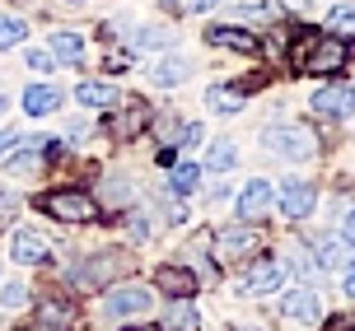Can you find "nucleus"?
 Wrapping results in <instances>:
<instances>
[{
    "label": "nucleus",
    "mask_w": 355,
    "mask_h": 331,
    "mask_svg": "<svg viewBox=\"0 0 355 331\" xmlns=\"http://www.w3.org/2000/svg\"><path fill=\"white\" fill-rule=\"evenodd\" d=\"M150 117H155V107L145 103V98H117V103L107 107V140H117V145H131L136 136L150 131Z\"/></svg>",
    "instance_id": "obj_5"
},
{
    "label": "nucleus",
    "mask_w": 355,
    "mask_h": 331,
    "mask_svg": "<svg viewBox=\"0 0 355 331\" xmlns=\"http://www.w3.org/2000/svg\"><path fill=\"white\" fill-rule=\"evenodd\" d=\"M117 98H122V93H117V84H107V80H85V84H75V103L89 107V112H107Z\"/></svg>",
    "instance_id": "obj_19"
},
{
    "label": "nucleus",
    "mask_w": 355,
    "mask_h": 331,
    "mask_svg": "<svg viewBox=\"0 0 355 331\" xmlns=\"http://www.w3.org/2000/svg\"><path fill=\"white\" fill-rule=\"evenodd\" d=\"M341 285H346V294L355 298V257H351V262H346V280H341Z\"/></svg>",
    "instance_id": "obj_42"
},
{
    "label": "nucleus",
    "mask_w": 355,
    "mask_h": 331,
    "mask_svg": "<svg viewBox=\"0 0 355 331\" xmlns=\"http://www.w3.org/2000/svg\"><path fill=\"white\" fill-rule=\"evenodd\" d=\"M230 196H234V182H220V187L211 192V206H220V201H230Z\"/></svg>",
    "instance_id": "obj_40"
},
{
    "label": "nucleus",
    "mask_w": 355,
    "mask_h": 331,
    "mask_svg": "<svg viewBox=\"0 0 355 331\" xmlns=\"http://www.w3.org/2000/svg\"><path fill=\"white\" fill-rule=\"evenodd\" d=\"M122 331H155V327H122Z\"/></svg>",
    "instance_id": "obj_46"
},
{
    "label": "nucleus",
    "mask_w": 355,
    "mask_h": 331,
    "mask_svg": "<svg viewBox=\"0 0 355 331\" xmlns=\"http://www.w3.org/2000/svg\"><path fill=\"white\" fill-rule=\"evenodd\" d=\"M346 247H351V243H346L341 233H313V238H309V252L318 257L322 271H346V262H351Z\"/></svg>",
    "instance_id": "obj_17"
},
{
    "label": "nucleus",
    "mask_w": 355,
    "mask_h": 331,
    "mask_svg": "<svg viewBox=\"0 0 355 331\" xmlns=\"http://www.w3.org/2000/svg\"><path fill=\"white\" fill-rule=\"evenodd\" d=\"M15 215H19V192H10V187H5V192H0V233L15 224Z\"/></svg>",
    "instance_id": "obj_34"
},
{
    "label": "nucleus",
    "mask_w": 355,
    "mask_h": 331,
    "mask_svg": "<svg viewBox=\"0 0 355 331\" xmlns=\"http://www.w3.org/2000/svg\"><path fill=\"white\" fill-rule=\"evenodd\" d=\"M5 112H10V103H5V98H0V117H5Z\"/></svg>",
    "instance_id": "obj_47"
},
{
    "label": "nucleus",
    "mask_w": 355,
    "mask_h": 331,
    "mask_svg": "<svg viewBox=\"0 0 355 331\" xmlns=\"http://www.w3.org/2000/svg\"><path fill=\"white\" fill-rule=\"evenodd\" d=\"M47 52H52L56 61H66V66H80V61H85V33H75V28H56Z\"/></svg>",
    "instance_id": "obj_22"
},
{
    "label": "nucleus",
    "mask_w": 355,
    "mask_h": 331,
    "mask_svg": "<svg viewBox=\"0 0 355 331\" xmlns=\"http://www.w3.org/2000/svg\"><path fill=\"white\" fill-rule=\"evenodd\" d=\"M182 117H173V112H155L150 117V131H155V140H159V150H173L178 154V136H182Z\"/></svg>",
    "instance_id": "obj_26"
},
{
    "label": "nucleus",
    "mask_w": 355,
    "mask_h": 331,
    "mask_svg": "<svg viewBox=\"0 0 355 331\" xmlns=\"http://www.w3.org/2000/svg\"><path fill=\"white\" fill-rule=\"evenodd\" d=\"M196 145H201V126L187 122V126H182V136H178V150H196Z\"/></svg>",
    "instance_id": "obj_36"
},
{
    "label": "nucleus",
    "mask_w": 355,
    "mask_h": 331,
    "mask_svg": "<svg viewBox=\"0 0 355 331\" xmlns=\"http://www.w3.org/2000/svg\"><path fill=\"white\" fill-rule=\"evenodd\" d=\"M201 187V163H192V159H178L173 163V173H168V182H164V192H173V196H187Z\"/></svg>",
    "instance_id": "obj_21"
},
{
    "label": "nucleus",
    "mask_w": 355,
    "mask_h": 331,
    "mask_svg": "<svg viewBox=\"0 0 355 331\" xmlns=\"http://www.w3.org/2000/svg\"><path fill=\"white\" fill-rule=\"evenodd\" d=\"M215 5H225V0H187V5H182V15H211Z\"/></svg>",
    "instance_id": "obj_37"
},
{
    "label": "nucleus",
    "mask_w": 355,
    "mask_h": 331,
    "mask_svg": "<svg viewBox=\"0 0 355 331\" xmlns=\"http://www.w3.org/2000/svg\"><path fill=\"white\" fill-rule=\"evenodd\" d=\"M126 224H131V238H136V243L155 238V220H150V210H131V215H126Z\"/></svg>",
    "instance_id": "obj_32"
},
{
    "label": "nucleus",
    "mask_w": 355,
    "mask_h": 331,
    "mask_svg": "<svg viewBox=\"0 0 355 331\" xmlns=\"http://www.w3.org/2000/svg\"><path fill=\"white\" fill-rule=\"evenodd\" d=\"M206 42H211L215 52H234V56H262V37L243 28V24H211L206 28Z\"/></svg>",
    "instance_id": "obj_11"
},
{
    "label": "nucleus",
    "mask_w": 355,
    "mask_h": 331,
    "mask_svg": "<svg viewBox=\"0 0 355 331\" xmlns=\"http://www.w3.org/2000/svg\"><path fill=\"white\" fill-rule=\"evenodd\" d=\"M131 66V52H107L103 56V70H126Z\"/></svg>",
    "instance_id": "obj_38"
},
{
    "label": "nucleus",
    "mask_w": 355,
    "mask_h": 331,
    "mask_svg": "<svg viewBox=\"0 0 355 331\" xmlns=\"http://www.w3.org/2000/svg\"><path fill=\"white\" fill-rule=\"evenodd\" d=\"M234 163H239V145H234V140H215L211 150H206V159H201V173L225 177Z\"/></svg>",
    "instance_id": "obj_25"
},
{
    "label": "nucleus",
    "mask_w": 355,
    "mask_h": 331,
    "mask_svg": "<svg viewBox=\"0 0 355 331\" xmlns=\"http://www.w3.org/2000/svg\"><path fill=\"white\" fill-rule=\"evenodd\" d=\"M10 257H15L19 266H42L47 257H52V243H47L37 229H19L15 243H10Z\"/></svg>",
    "instance_id": "obj_16"
},
{
    "label": "nucleus",
    "mask_w": 355,
    "mask_h": 331,
    "mask_svg": "<svg viewBox=\"0 0 355 331\" xmlns=\"http://www.w3.org/2000/svg\"><path fill=\"white\" fill-rule=\"evenodd\" d=\"M155 289H159L164 298H192L196 289H201V276H196L187 262H164L159 271H155Z\"/></svg>",
    "instance_id": "obj_12"
},
{
    "label": "nucleus",
    "mask_w": 355,
    "mask_h": 331,
    "mask_svg": "<svg viewBox=\"0 0 355 331\" xmlns=\"http://www.w3.org/2000/svg\"><path fill=\"white\" fill-rule=\"evenodd\" d=\"M98 206H112V210L131 206V182H126V177H112V182H103V201H98Z\"/></svg>",
    "instance_id": "obj_31"
},
{
    "label": "nucleus",
    "mask_w": 355,
    "mask_h": 331,
    "mask_svg": "<svg viewBox=\"0 0 355 331\" xmlns=\"http://www.w3.org/2000/svg\"><path fill=\"white\" fill-rule=\"evenodd\" d=\"M285 285V262H276V257H262V262L248 266V276H243V294H276Z\"/></svg>",
    "instance_id": "obj_14"
},
{
    "label": "nucleus",
    "mask_w": 355,
    "mask_h": 331,
    "mask_svg": "<svg viewBox=\"0 0 355 331\" xmlns=\"http://www.w3.org/2000/svg\"><path fill=\"white\" fill-rule=\"evenodd\" d=\"M262 229L257 224H225V229H215L211 233V257L215 266H230V262H252L257 257V247H262Z\"/></svg>",
    "instance_id": "obj_4"
},
{
    "label": "nucleus",
    "mask_w": 355,
    "mask_h": 331,
    "mask_svg": "<svg viewBox=\"0 0 355 331\" xmlns=\"http://www.w3.org/2000/svg\"><path fill=\"white\" fill-rule=\"evenodd\" d=\"M164 327H168V331H196V327H201V313L192 308V298H173V308H168V317H164Z\"/></svg>",
    "instance_id": "obj_28"
},
{
    "label": "nucleus",
    "mask_w": 355,
    "mask_h": 331,
    "mask_svg": "<svg viewBox=\"0 0 355 331\" xmlns=\"http://www.w3.org/2000/svg\"><path fill=\"white\" fill-rule=\"evenodd\" d=\"M0 303H5V308H24V303H28V285H24V280L0 285Z\"/></svg>",
    "instance_id": "obj_33"
},
{
    "label": "nucleus",
    "mask_w": 355,
    "mask_h": 331,
    "mask_svg": "<svg viewBox=\"0 0 355 331\" xmlns=\"http://www.w3.org/2000/svg\"><path fill=\"white\" fill-rule=\"evenodd\" d=\"M346 66H351V37H337L327 28H295L290 33V52H285V70L290 75L332 80Z\"/></svg>",
    "instance_id": "obj_1"
},
{
    "label": "nucleus",
    "mask_w": 355,
    "mask_h": 331,
    "mask_svg": "<svg viewBox=\"0 0 355 331\" xmlns=\"http://www.w3.org/2000/svg\"><path fill=\"white\" fill-rule=\"evenodd\" d=\"M322 28H327V33H337V37H355V0H341V5H332Z\"/></svg>",
    "instance_id": "obj_29"
},
{
    "label": "nucleus",
    "mask_w": 355,
    "mask_h": 331,
    "mask_svg": "<svg viewBox=\"0 0 355 331\" xmlns=\"http://www.w3.org/2000/svg\"><path fill=\"white\" fill-rule=\"evenodd\" d=\"M126 271H131V262H126L122 252H103V257H94V262L75 266L71 285H75V289H103V285H112V280L126 276Z\"/></svg>",
    "instance_id": "obj_10"
},
{
    "label": "nucleus",
    "mask_w": 355,
    "mask_h": 331,
    "mask_svg": "<svg viewBox=\"0 0 355 331\" xmlns=\"http://www.w3.org/2000/svg\"><path fill=\"white\" fill-rule=\"evenodd\" d=\"M15 140H19V136H10V131H0V159H5L10 150H15Z\"/></svg>",
    "instance_id": "obj_43"
},
{
    "label": "nucleus",
    "mask_w": 355,
    "mask_h": 331,
    "mask_svg": "<svg viewBox=\"0 0 355 331\" xmlns=\"http://www.w3.org/2000/svg\"><path fill=\"white\" fill-rule=\"evenodd\" d=\"M234 210H239V220H243V224H262L266 215L276 210V182L252 173L248 182L239 187V196H234Z\"/></svg>",
    "instance_id": "obj_8"
},
{
    "label": "nucleus",
    "mask_w": 355,
    "mask_h": 331,
    "mask_svg": "<svg viewBox=\"0 0 355 331\" xmlns=\"http://www.w3.org/2000/svg\"><path fill=\"white\" fill-rule=\"evenodd\" d=\"M164 5H168V10H173V15H178V10H182V5H187V0H164Z\"/></svg>",
    "instance_id": "obj_44"
},
{
    "label": "nucleus",
    "mask_w": 355,
    "mask_h": 331,
    "mask_svg": "<svg viewBox=\"0 0 355 331\" xmlns=\"http://www.w3.org/2000/svg\"><path fill=\"white\" fill-rule=\"evenodd\" d=\"M24 61H28V70H52L56 66V56L47 52V47H28V52H24Z\"/></svg>",
    "instance_id": "obj_35"
},
{
    "label": "nucleus",
    "mask_w": 355,
    "mask_h": 331,
    "mask_svg": "<svg viewBox=\"0 0 355 331\" xmlns=\"http://www.w3.org/2000/svg\"><path fill=\"white\" fill-rule=\"evenodd\" d=\"M61 5H71V10H85L89 0H61Z\"/></svg>",
    "instance_id": "obj_45"
},
{
    "label": "nucleus",
    "mask_w": 355,
    "mask_h": 331,
    "mask_svg": "<svg viewBox=\"0 0 355 331\" xmlns=\"http://www.w3.org/2000/svg\"><path fill=\"white\" fill-rule=\"evenodd\" d=\"M276 210H281L290 224H304L313 210H318V182H309V177H285L281 187H276Z\"/></svg>",
    "instance_id": "obj_6"
},
{
    "label": "nucleus",
    "mask_w": 355,
    "mask_h": 331,
    "mask_svg": "<svg viewBox=\"0 0 355 331\" xmlns=\"http://www.w3.org/2000/svg\"><path fill=\"white\" fill-rule=\"evenodd\" d=\"M309 107L318 112L322 122H351L355 117V84L351 80H327V84L313 89Z\"/></svg>",
    "instance_id": "obj_7"
},
{
    "label": "nucleus",
    "mask_w": 355,
    "mask_h": 331,
    "mask_svg": "<svg viewBox=\"0 0 355 331\" xmlns=\"http://www.w3.org/2000/svg\"><path fill=\"white\" fill-rule=\"evenodd\" d=\"M61 107V89L56 84H28L24 89V112L28 117H52Z\"/></svg>",
    "instance_id": "obj_20"
},
{
    "label": "nucleus",
    "mask_w": 355,
    "mask_h": 331,
    "mask_svg": "<svg viewBox=\"0 0 355 331\" xmlns=\"http://www.w3.org/2000/svg\"><path fill=\"white\" fill-rule=\"evenodd\" d=\"M168 47H173V33L164 24H141L131 33V52H168Z\"/></svg>",
    "instance_id": "obj_24"
},
{
    "label": "nucleus",
    "mask_w": 355,
    "mask_h": 331,
    "mask_svg": "<svg viewBox=\"0 0 355 331\" xmlns=\"http://www.w3.org/2000/svg\"><path fill=\"white\" fill-rule=\"evenodd\" d=\"M281 313L290 317V322H318L322 317V298L313 285H290L281 298Z\"/></svg>",
    "instance_id": "obj_13"
},
{
    "label": "nucleus",
    "mask_w": 355,
    "mask_h": 331,
    "mask_svg": "<svg viewBox=\"0 0 355 331\" xmlns=\"http://www.w3.org/2000/svg\"><path fill=\"white\" fill-rule=\"evenodd\" d=\"M341 238H346V243L355 247V206L346 210V215H341Z\"/></svg>",
    "instance_id": "obj_39"
},
{
    "label": "nucleus",
    "mask_w": 355,
    "mask_h": 331,
    "mask_svg": "<svg viewBox=\"0 0 355 331\" xmlns=\"http://www.w3.org/2000/svg\"><path fill=\"white\" fill-rule=\"evenodd\" d=\"M155 308V289L150 285H136V280H126V285H112L103 298V313L112 322H122V317H145Z\"/></svg>",
    "instance_id": "obj_9"
},
{
    "label": "nucleus",
    "mask_w": 355,
    "mask_h": 331,
    "mask_svg": "<svg viewBox=\"0 0 355 331\" xmlns=\"http://www.w3.org/2000/svg\"><path fill=\"white\" fill-rule=\"evenodd\" d=\"M322 331H355V322H346V317H332V322H322Z\"/></svg>",
    "instance_id": "obj_41"
},
{
    "label": "nucleus",
    "mask_w": 355,
    "mask_h": 331,
    "mask_svg": "<svg viewBox=\"0 0 355 331\" xmlns=\"http://www.w3.org/2000/svg\"><path fill=\"white\" fill-rule=\"evenodd\" d=\"M257 140H262V150L271 159H281V163H313L318 159V150H322V140H318V131L309 122H271V126H262L257 131Z\"/></svg>",
    "instance_id": "obj_2"
},
{
    "label": "nucleus",
    "mask_w": 355,
    "mask_h": 331,
    "mask_svg": "<svg viewBox=\"0 0 355 331\" xmlns=\"http://www.w3.org/2000/svg\"><path fill=\"white\" fill-rule=\"evenodd\" d=\"M24 37H28V24L15 15H0V52H15L24 47Z\"/></svg>",
    "instance_id": "obj_30"
},
{
    "label": "nucleus",
    "mask_w": 355,
    "mask_h": 331,
    "mask_svg": "<svg viewBox=\"0 0 355 331\" xmlns=\"http://www.w3.org/2000/svg\"><path fill=\"white\" fill-rule=\"evenodd\" d=\"M75 322V308L66 298H47V303H37V327L42 331H71Z\"/></svg>",
    "instance_id": "obj_23"
},
{
    "label": "nucleus",
    "mask_w": 355,
    "mask_h": 331,
    "mask_svg": "<svg viewBox=\"0 0 355 331\" xmlns=\"http://www.w3.org/2000/svg\"><path fill=\"white\" fill-rule=\"evenodd\" d=\"M206 107H211L215 117H239V112L248 107V93L234 84V80H225V84H211V89H206Z\"/></svg>",
    "instance_id": "obj_18"
},
{
    "label": "nucleus",
    "mask_w": 355,
    "mask_h": 331,
    "mask_svg": "<svg viewBox=\"0 0 355 331\" xmlns=\"http://www.w3.org/2000/svg\"><path fill=\"white\" fill-rule=\"evenodd\" d=\"M304 5H322V0H304Z\"/></svg>",
    "instance_id": "obj_48"
},
{
    "label": "nucleus",
    "mask_w": 355,
    "mask_h": 331,
    "mask_svg": "<svg viewBox=\"0 0 355 331\" xmlns=\"http://www.w3.org/2000/svg\"><path fill=\"white\" fill-rule=\"evenodd\" d=\"M285 266H290L295 276H304L309 285H313V280L322 276V266H318V257L309 252V243H295V247H290V257H285Z\"/></svg>",
    "instance_id": "obj_27"
},
{
    "label": "nucleus",
    "mask_w": 355,
    "mask_h": 331,
    "mask_svg": "<svg viewBox=\"0 0 355 331\" xmlns=\"http://www.w3.org/2000/svg\"><path fill=\"white\" fill-rule=\"evenodd\" d=\"M24 331H42V327H24Z\"/></svg>",
    "instance_id": "obj_49"
},
{
    "label": "nucleus",
    "mask_w": 355,
    "mask_h": 331,
    "mask_svg": "<svg viewBox=\"0 0 355 331\" xmlns=\"http://www.w3.org/2000/svg\"><path fill=\"white\" fill-rule=\"evenodd\" d=\"M37 210L42 215H52L56 224H98V215H103V206H98V196H89L85 187H52V192L37 196Z\"/></svg>",
    "instance_id": "obj_3"
},
{
    "label": "nucleus",
    "mask_w": 355,
    "mask_h": 331,
    "mask_svg": "<svg viewBox=\"0 0 355 331\" xmlns=\"http://www.w3.org/2000/svg\"><path fill=\"white\" fill-rule=\"evenodd\" d=\"M187 80H192V61L182 52H168L150 66V84L155 89H178V84H187Z\"/></svg>",
    "instance_id": "obj_15"
}]
</instances>
